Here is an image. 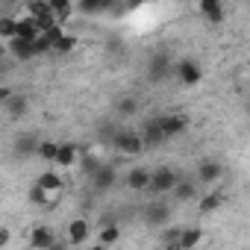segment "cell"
I'll use <instances>...</instances> for the list:
<instances>
[{
    "mask_svg": "<svg viewBox=\"0 0 250 250\" xmlns=\"http://www.w3.org/2000/svg\"><path fill=\"white\" fill-rule=\"evenodd\" d=\"M221 203H224V194H221V191H209V194H203V197H200L197 209H200L203 215H209V212H215Z\"/></svg>",
    "mask_w": 250,
    "mask_h": 250,
    "instance_id": "25",
    "label": "cell"
},
{
    "mask_svg": "<svg viewBox=\"0 0 250 250\" xmlns=\"http://www.w3.org/2000/svg\"><path fill=\"white\" fill-rule=\"evenodd\" d=\"M74 47H77V39H74L71 33H65V36L56 42V47H53V50H56V53H71Z\"/></svg>",
    "mask_w": 250,
    "mask_h": 250,
    "instance_id": "31",
    "label": "cell"
},
{
    "mask_svg": "<svg viewBox=\"0 0 250 250\" xmlns=\"http://www.w3.org/2000/svg\"><path fill=\"white\" fill-rule=\"evenodd\" d=\"M180 183V174L174 168H156L153 177H150V191L153 194H165V191H174V186Z\"/></svg>",
    "mask_w": 250,
    "mask_h": 250,
    "instance_id": "3",
    "label": "cell"
},
{
    "mask_svg": "<svg viewBox=\"0 0 250 250\" xmlns=\"http://www.w3.org/2000/svg\"><path fill=\"white\" fill-rule=\"evenodd\" d=\"M244 3H250V0H244Z\"/></svg>",
    "mask_w": 250,
    "mask_h": 250,
    "instance_id": "37",
    "label": "cell"
},
{
    "mask_svg": "<svg viewBox=\"0 0 250 250\" xmlns=\"http://www.w3.org/2000/svg\"><path fill=\"white\" fill-rule=\"evenodd\" d=\"M80 9H83L85 15H94V12H103L106 3H103V0H80Z\"/></svg>",
    "mask_w": 250,
    "mask_h": 250,
    "instance_id": "32",
    "label": "cell"
},
{
    "mask_svg": "<svg viewBox=\"0 0 250 250\" xmlns=\"http://www.w3.org/2000/svg\"><path fill=\"white\" fill-rule=\"evenodd\" d=\"M0 103H3V112H6L9 118H24V115L30 112V97H27L24 91H12L9 97H3Z\"/></svg>",
    "mask_w": 250,
    "mask_h": 250,
    "instance_id": "7",
    "label": "cell"
},
{
    "mask_svg": "<svg viewBox=\"0 0 250 250\" xmlns=\"http://www.w3.org/2000/svg\"><path fill=\"white\" fill-rule=\"evenodd\" d=\"M221 3H227V0H221Z\"/></svg>",
    "mask_w": 250,
    "mask_h": 250,
    "instance_id": "36",
    "label": "cell"
},
{
    "mask_svg": "<svg viewBox=\"0 0 250 250\" xmlns=\"http://www.w3.org/2000/svg\"><path fill=\"white\" fill-rule=\"evenodd\" d=\"M186 127H188V118H186V115H162L165 139H177V136H183Z\"/></svg>",
    "mask_w": 250,
    "mask_h": 250,
    "instance_id": "16",
    "label": "cell"
},
{
    "mask_svg": "<svg viewBox=\"0 0 250 250\" xmlns=\"http://www.w3.org/2000/svg\"><path fill=\"white\" fill-rule=\"evenodd\" d=\"M174 197H177L180 203L194 200V197H197V180H186V177H180V183L174 186Z\"/></svg>",
    "mask_w": 250,
    "mask_h": 250,
    "instance_id": "20",
    "label": "cell"
},
{
    "mask_svg": "<svg viewBox=\"0 0 250 250\" xmlns=\"http://www.w3.org/2000/svg\"><path fill=\"white\" fill-rule=\"evenodd\" d=\"M180 235H183V227H165V229L159 232V244L180 250Z\"/></svg>",
    "mask_w": 250,
    "mask_h": 250,
    "instance_id": "26",
    "label": "cell"
},
{
    "mask_svg": "<svg viewBox=\"0 0 250 250\" xmlns=\"http://www.w3.org/2000/svg\"><path fill=\"white\" fill-rule=\"evenodd\" d=\"M115 112H118V118H133V115L139 112V100H136L133 94L118 97V100H115Z\"/></svg>",
    "mask_w": 250,
    "mask_h": 250,
    "instance_id": "23",
    "label": "cell"
},
{
    "mask_svg": "<svg viewBox=\"0 0 250 250\" xmlns=\"http://www.w3.org/2000/svg\"><path fill=\"white\" fill-rule=\"evenodd\" d=\"M0 36H3L6 42L15 39V36H18V18H9V15L0 18Z\"/></svg>",
    "mask_w": 250,
    "mask_h": 250,
    "instance_id": "28",
    "label": "cell"
},
{
    "mask_svg": "<svg viewBox=\"0 0 250 250\" xmlns=\"http://www.w3.org/2000/svg\"><path fill=\"white\" fill-rule=\"evenodd\" d=\"M203 241V229L200 227H186L183 235H180V250H191Z\"/></svg>",
    "mask_w": 250,
    "mask_h": 250,
    "instance_id": "24",
    "label": "cell"
},
{
    "mask_svg": "<svg viewBox=\"0 0 250 250\" xmlns=\"http://www.w3.org/2000/svg\"><path fill=\"white\" fill-rule=\"evenodd\" d=\"M80 147L74 145V142H65V145H59V153H56V165L59 168H71V165H77L80 162Z\"/></svg>",
    "mask_w": 250,
    "mask_h": 250,
    "instance_id": "19",
    "label": "cell"
},
{
    "mask_svg": "<svg viewBox=\"0 0 250 250\" xmlns=\"http://www.w3.org/2000/svg\"><path fill=\"white\" fill-rule=\"evenodd\" d=\"M177 77H180V83L183 85H197L200 80H203V71H200V65L194 62V59H180L177 62Z\"/></svg>",
    "mask_w": 250,
    "mask_h": 250,
    "instance_id": "8",
    "label": "cell"
},
{
    "mask_svg": "<svg viewBox=\"0 0 250 250\" xmlns=\"http://www.w3.org/2000/svg\"><path fill=\"white\" fill-rule=\"evenodd\" d=\"M47 3H50V9L56 12L59 24H65V21L71 18V0H47Z\"/></svg>",
    "mask_w": 250,
    "mask_h": 250,
    "instance_id": "27",
    "label": "cell"
},
{
    "mask_svg": "<svg viewBox=\"0 0 250 250\" xmlns=\"http://www.w3.org/2000/svg\"><path fill=\"white\" fill-rule=\"evenodd\" d=\"M39 36H42V27H39V21H36L33 15H24V18H18V36H15V39L36 42Z\"/></svg>",
    "mask_w": 250,
    "mask_h": 250,
    "instance_id": "18",
    "label": "cell"
},
{
    "mask_svg": "<svg viewBox=\"0 0 250 250\" xmlns=\"http://www.w3.org/2000/svg\"><path fill=\"white\" fill-rule=\"evenodd\" d=\"M112 145H115V150L124 153V156H139V153L147 147L145 139H142V133H136V130H118V133L112 136Z\"/></svg>",
    "mask_w": 250,
    "mask_h": 250,
    "instance_id": "1",
    "label": "cell"
},
{
    "mask_svg": "<svg viewBox=\"0 0 250 250\" xmlns=\"http://www.w3.org/2000/svg\"><path fill=\"white\" fill-rule=\"evenodd\" d=\"M171 77V56L165 50H156L150 59H147V80L150 83H162Z\"/></svg>",
    "mask_w": 250,
    "mask_h": 250,
    "instance_id": "2",
    "label": "cell"
},
{
    "mask_svg": "<svg viewBox=\"0 0 250 250\" xmlns=\"http://www.w3.org/2000/svg\"><path fill=\"white\" fill-rule=\"evenodd\" d=\"M6 3H15V0H6Z\"/></svg>",
    "mask_w": 250,
    "mask_h": 250,
    "instance_id": "35",
    "label": "cell"
},
{
    "mask_svg": "<svg viewBox=\"0 0 250 250\" xmlns=\"http://www.w3.org/2000/svg\"><path fill=\"white\" fill-rule=\"evenodd\" d=\"M221 177H224V165H221L218 159H206V162L197 165V183L212 186V183H218Z\"/></svg>",
    "mask_w": 250,
    "mask_h": 250,
    "instance_id": "12",
    "label": "cell"
},
{
    "mask_svg": "<svg viewBox=\"0 0 250 250\" xmlns=\"http://www.w3.org/2000/svg\"><path fill=\"white\" fill-rule=\"evenodd\" d=\"M118 238H121V227H118L115 221H103V224H100L97 241H100L103 247H109V244H118Z\"/></svg>",
    "mask_w": 250,
    "mask_h": 250,
    "instance_id": "21",
    "label": "cell"
},
{
    "mask_svg": "<svg viewBox=\"0 0 250 250\" xmlns=\"http://www.w3.org/2000/svg\"><path fill=\"white\" fill-rule=\"evenodd\" d=\"M142 3H145V0H130V6H133V9H136V6H142Z\"/></svg>",
    "mask_w": 250,
    "mask_h": 250,
    "instance_id": "34",
    "label": "cell"
},
{
    "mask_svg": "<svg viewBox=\"0 0 250 250\" xmlns=\"http://www.w3.org/2000/svg\"><path fill=\"white\" fill-rule=\"evenodd\" d=\"M197 9H200V15H203L209 24H221V21L227 18L221 0H197Z\"/></svg>",
    "mask_w": 250,
    "mask_h": 250,
    "instance_id": "14",
    "label": "cell"
},
{
    "mask_svg": "<svg viewBox=\"0 0 250 250\" xmlns=\"http://www.w3.org/2000/svg\"><path fill=\"white\" fill-rule=\"evenodd\" d=\"M100 165H103V162H100L97 156H91V153H83V156H80V168H83V174H85V177H91Z\"/></svg>",
    "mask_w": 250,
    "mask_h": 250,
    "instance_id": "30",
    "label": "cell"
},
{
    "mask_svg": "<svg viewBox=\"0 0 250 250\" xmlns=\"http://www.w3.org/2000/svg\"><path fill=\"white\" fill-rule=\"evenodd\" d=\"M142 139H145V145L147 147H156V145H162L165 142V130H162V115H156V118H147L145 124H142Z\"/></svg>",
    "mask_w": 250,
    "mask_h": 250,
    "instance_id": "5",
    "label": "cell"
},
{
    "mask_svg": "<svg viewBox=\"0 0 250 250\" xmlns=\"http://www.w3.org/2000/svg\"><path fill=\"white\" fill-rule=\"evenodd\" d=\"M9 53H12L18 62H30L33 56H39L36 42H24V39H9Z\"/></svg>",
    "mask_w": 250,
    "mask_h": 250,
    "instance_id": "17",
    "label": "cell"
},
{
    "mask_svg": "<svg viewBox=\"0 0 250 250\" xmlns=\"http://www.w3.org/2000/svg\"><path fill=\"white\" fill-rule=\"evenodd\" d=\"M30 247H36V250H53V247H59V241H56V235H53V229L50 227H33L30 229Z\"/></svg>",
    "mask_w": 250,
    "mask_h": 250,
    "instance_id": "9",
    "label": "cell"
},
{
    "mask_svg": "<svg viewBox=\"0 0 250 250\" xmlns=\"http://www.w3.org/2000/svg\"><path fill=\"white\" fill-rule=\"evenodd\" d=\"M171 215H174V209L168 206V203H147V209H145V221L150 224V227H165L168 221H171Z\"/></svg>",
    "mask_w": 250,
    "mask_h": 250,
    "instance_id": "10",
    "label": "cell"
},
{
    "mask_svg": "<svg viewBox=\"0 0 250 250\" xmlns=\"http://www.w3.org/2000/svg\"><path fill=\"white\" fill-rule=\"evenodd\" d=\"M36 183H39V186H44L50 194H59V191H62V186H65V183H62V177H59L56 171H42V174L36 177Z\"/></svg>",
    "mask_w": 250,
    "mask_h": 250,
    "instance_id": "22",
    "label": "cell"
},
{
    "mask_svg": "<svg viewBox=\"0 0 250 250\" xmlns=\"http://www.w3.org/2000/svg\"><path fill=\"white\" fill-rule=\"evenodd\" d=\"M150 177H153V171H147V168L136 165V168H130V171H127L124 183H127V188H130V191H145V188H150Z\"/></svg>",
    "mask_w": 250,
    "mask_h": 250,
    "instance_id": "11",
    "label": "cell"
},
{
    "mask_svg": "<svg viewBox=\"0 0 250 250\" xmlns=\"http://www.w3.org/2000/svg\"><path fill=\"white\" fill-rule=\"evenodd\" d=\"M88 180H91L94 191H109V188L118 183V168H115L112 162H103V165H100V168L88 177Z\"/></svg>",
    "mask_w": 250,
    "mask_h": 250,
    "instance_id": "4",
    "label": "cell"
},
{
    "mask_svg": "<svg viewBox=\"0 0 250 250\" xmlns=\"http://www.w3.org/2000/svg\"><path fill=\"white\" fill-rule=\"evenodd\" d=\"M9 238H12L9 227H0V250H6V247H9Z\"/></svg>",
    "mask_w": 250,
    "mask_h": 250,
    "instance_id": "33",
    "label": "cell"
},
{
    "mask_svg": "<svg viewBox=\"0 0 250 250\" xmlns=\"http://www.w3.org/2000/svg\"><path fill=\"white\" fill-rule=\"evenodd\" d=\"M39 145H42V142H39L36 133H24V136L15 139L12 150H15L18 159H39Z\"/></svg>",
    "mask_w": 250,
    "mask_h": 250,
    "instance_id": "6",
    "label": "cell"
},
{
    "mask_svg": "<svg viewBox=\"0 0 250 250\" xmlns=\"http://www.w3.org/2000/svg\"><path fill=\"white\" fill-rule=\"evenodd\" d=\"M88 235H91V224H88L85 218H74V221L68 224V244H71V247L85 244Z\"/></svg>",
    "mask_w": 250,
    "mask_h": 250,
    "instance_id": "13",
    "label": "cell"
},
{
    "mask_svg": "<svg viewBox=\"0 0 250 250\" xmlns=\"http://www.w3.org/2000/svg\"><path fill=\"white\" fill-rule=\"evenodd\" d=\"M65 36V30H62V24H53L50 30H44L39 39H36V50H39V56L42 53H47V50H53L56 47V42Z\"/></svg>",
    "mask_w": 250,
    "mask_h": 250,
    "instance_id": "15",
    "label": "cell"
},
{
    "mask_svg": "<svg viewBox=\"0 0 250 250\" xmlns=\"http://www.w3.org/2000/svg\"><path fill=\"white\" fill-rule=\"evenodd\" d=\"M56 153H59V145L56 142H42L39 145V159H44V162H56Z\"/></svg>",
    "mask_w": 250,
    "mask_h": 250,
    "instance_id": "29",
    "label": "cell"
}]
</instances>
